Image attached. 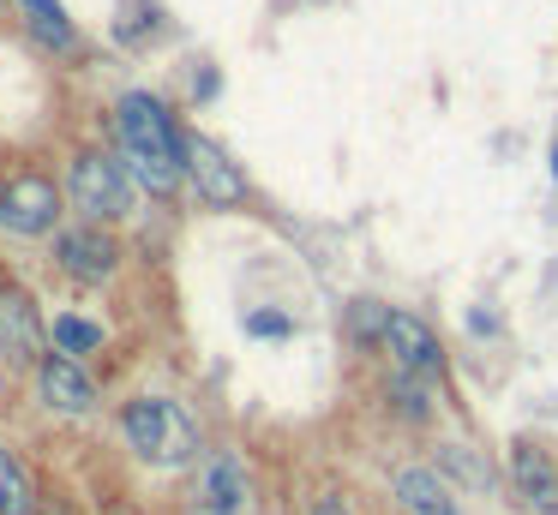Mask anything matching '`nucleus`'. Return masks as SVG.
<instances>
[{
    "label": "nucleus",
    "instance_id": "nucleus-1",
    "mask_svg": "<svg viewBox=\"0 0 558 515\" xmlns=\"http://www.w3.org/2000/svg\"><path fill=\"white\" fill-rule=\"evenodd\" d=\"M114 144L121 162L150 198H174L186 180V132L174 126L169 102L157 90H126L114 102Z\"/></svg>",
    "mask_w": 558,
    "mask_h": 515
},
{
    "label": "nucleus",
    "instance_id": "nucleus-2",
    "mask_svg": "<svg viewBox=\"0 0 558 515\" xmlns=\"http://www.w3.org/2000/svg\"><path fill=\"white\" fill-rule=\"evenodd\" d=\"M121 431H126V443L157 467H186L198 455L193 414H186L181 402H169V395H138V402H126Z\"/></svg>",
    "mask_w": 558,
    "mask_h": 515
},
{
    "label": "nucleus",
    "instance_id": "nucleus-3",
    "mask_svg": "<svg viewBox=\"0 0 558 515\" xmlns=\"http://www.w3.org/2000/svg\"><path fill=\"white\" fill-rule=\"evenodd\" d=\"M133 186L138 180L126 174L121 156L109 150H78L73 162H66V198L78 204V216L85 222H126L133 216Z\"/></svg>",
    "mask_w": 558,
    "mask_h": 515
},
{
    "label": "nucleus",
    "instance_id": "nucleus-4",
    "mask_svg": "<svg viewBox=\"0 0 558 515\" xmlns=\"http://www.w3.org/2000/svg\"><path fill=\"white\" fill-rule=\"evenodd\" d=\"M61 186H54L49 174H37V168H25V174L0 180V228L19 240H37V234H54L61 228Z\"/></svg>",
    "mask_w": 558,
    "mask_h": 515
},
{
    "label": "nucleus",
    "instance_id": "nucleus-5",
    "mask_svg": "<svg viewBox=\"0 0 558 515\" xmlns=\"http://www.w3.org/2000/svg\"><path fill=\"white\" fill-rule=\"evenodd\" d=\"M186 180H193L198 198L217 204V210L246 204V192H253V186H246V174H241V162H234L217 138H205V132H186Z\"/></svg>",
    "mask_w": 558,
    "mask_h": 515
},
{
    "label": "nucleus",
    "instance_id": "nucleus-6",
    "mask_svg": "<svg viewBox=\"0 0 558 515\" xmlns=\"http://www.w3.org/2000/svg\"><path fill=\"white\" fill-rule=\"evenodd\" d=\"M54 263H61L73 282H109V275L121 270V240L102 222L61 228V234H54Z\"/></svg>",
    "mask_w": 558,
    "mask_h": 515
},
{
    "label": "nucleus",
    "instance_id": "nucleus-7",
    "mask_svg": "<svg viewBox=\"0 0 558 515\" xmlns=\"http://www.w3.org/2000/svg\"><path fill=\"white\" fill-rule=\"evenodd\" d=\"M378 342L390 347L397 371H414V378H433V371L445 366V342H438L433 323L414 318V311H390V318H385V335H378Z\"/></svg>",
    "mask_w": 558,
    "mask_h": 515
},
{
    "label": "nucleus",
    "instance_id": "nucleus-8",
    "mask_svg": "<svg viewBox=\"0 0 558 515\" xmlns=\"http://www.w3.org/2000/svg\"><path fill=\"white\" fill-rule=\"evenodd\" d=\"M43 347V311L25 287H0V354L13 366H31Z\"/></svg>",
    "mask_w": 558,
    "mask_h": 515
},
{
    "label": "nucleus",
    "instance_id": "nucleus-9",
    "mask_svg": "<svg viewBox=\"0 0 558 515\" xmlns=\"http://www.w3.org/2000/svg\"><path fill=\"white\" fill-rule=\"evenodd\" d=\"M37 383H43V402H49L54 414H90V407H97V383H90V371L78 366L73 354H61V347L37 366Z\"/></svg>",
    "mask_w": 558,
    "mask_h": 515
},
{
    "label": "nucleus",
    "instance_id": "nucleus-10",
    "mask_svg": "<svg viewBox=\"0 0 558 515\" xmlns=\"http://www.w3.org/2000/svg\"><path fill=\"white\" fill-rule=\"evenodd\" d=\"M510 486L529 498V510L558 515V467H553V455H546V450L517 443V450H510Z\"/></svg>",
    "mask_w": 558,
    "mask_h": 515
},
{
    "label": "nucleus",
    "instance_id": "nucleus-11",
    "mask_svg": "<svg viewBox=\"0 0 558 515\" xmlns=\"http://www.w3.org/2000/svg\"><path fill=\"white\" fill-rule=\"evenodd\" d=\"M19 12H25V30L37 36L43 48H49V54H78V24L66 19V7L61 0H13Z\"/></svg>",
    "mask_w": 558,
    "mask_h": 515
},
{
    "label": "nucleus",
    "instance_id": "nucleus-12",
    "mask_svg": "<svg viewBox=\"0 0 558 515\" xmlns=\"http://www.w3.org/2000/svg\"><path fill=\"white\" fill-rule=\"evenodd\" d=\"M397 503L409 515H462V503L450 498V486L433 467H402L397 474Z\"/></svg>",
    "mask_w": 558,
    "mask_h": 515
},
{
    "label": "nucleus",
    "instance_id": "nucleus-13",
    "mask_svg": "<svg viewBox=\"0 0 558 515\" xmlns=\"http://www.w3.org/2000/svg\"><path fill=\"white\" fill-rule=\"evenodd\" d=\"M162 30H169V24H162V7H157V0H121V12H114V42L150 48Z\"/></svg>",
    "mask_w": 558,
    "mask_h": 515
},
{
    "label": "nucleus",
    "instance_id": "nucleus-14",
    "mask_svg": "<svg viewBox=\"0 0 558 515\" xmlns=\"http://www.w3.org/2000/svg\"><path fill=\"white\" fill-rule=\"evenodd\" d=\"M205 510H217V515L241 510V467L229 455H210L205 462Z\"/></svg>",
    "mask_w": 558,
    "mask_h": 515
},
{
    "label": "nucleus",
    "instance_id": "nucleus-15",
    "mask_svg": "<svg viewBox=\"0 0 558 515\" xmlns=\"http://www.w3.org/2000/svg\"><path fill=\"white\" fill-rule=\"evenodd\" d=\"M54 347H61V354H73V359L97 354V347H102V323H90V318H78V311H66V318H54Z\"/></svg>",
    "mask_w": 558,
    "mask_h": 515
},
{
    "label": "nucleus",
    "instance_id": "nucleus-16",
    "mask_svg": "<svg viewBox=\"0 0 558 515\" xmlns=\"http://www.w3.org/2000/svg\"><path fill=\"white\" fill-rule=\"evenodd\" d=\"M31 510V479L13 455L0 450V515H25Z\"/></svg>",
    "mask_w": 558,
    "mask_h": 515
},
{
    "label": "nucleus",
    "instance_id": "nucleus-17",
    "mask_svg": "<svg viewBox=\"0 0 558 515\" xmlns=\"http://www.w3.org/2000/svg\"><path fill=\"white\" fill-rule=\"evenodd\" d=\"M390 402H397V414H402V419H414V426H421V419H433L426 383L414 378V371H397V378H390Z\"/></svg>",
    "mask_w": 558,
    "mask_h": 515
},
{
    "label": "nucleus",
    "instance_id": "nucleus-18",
    "mask_svg": "<svg viewBox=\"0 0 558 515\" xmlns=\"http://www.w3.org/2000/svg\"><path fill=\"white\" fill-rule=\"evenodd\" d=\"M385 318H390V306H378V299H361V306L349 311V330H354V335H385Z\"/></svg>",
    "mask_w": 558,
    "mask_h": 515
},
{
    "label": "nucleus",
    "instance_id": "nucleus-19",
    "mask_svg": "<svg viewBox=\"0 0 558 515\" xmlns=\"http://www.w3.org/2000/svg\"><path fill=\"white\" fill-rule=\"evenodd\" d=\"M294 323L282 311H246V335H289Z\"/></svg>",
    "mask_w": 558,
    "mask_h": 515
},
{
    "label": "nucleus",
    "instance_id": "nucleus-20",
    "mask_svg": "<svg viewBox=\"0 0 558 515\" xmlns=\"http://www.w3.org/2000/svg\"><path fill=\"white\" fill-rule=\"evenodd\" d=\"M217 66H205V72H198V78H193V102H210V96H217Z\"/></svg>",
    "mask_w": 558,
    "mask_h": 515
},
{
    "label": "nucleus",
    "instance_id": "nucleus-21",
    "mask_svg": "<svg viewBox=\"0 0 558 515\" xmlns=\"http://www.w3.org/2000/svg\"><path fill=\"white\" fill-rule=\"evenodd\" d=\"M313 515H349V510H342V503H330V498H325V503H313Z\"/></svg>",
    "mask_w": 558,
    "mask_h": 515
},
{
    "label": "nucleus",
    "instance_id": "nucleus-22",
    "mask_svg": "<svg viewBox=\"0 0 558 515\" xmlns=\"http://www.w3.org/2000/svg\"><path fill=\"white\" fill-rule=\"evenodd\" d=\"M553 180H558V144H553Z\"/></svg>",
    "mask_w": 558,
    "mask_h": 515
},
{
    "label": "nucleus",
    "instance_id": "nucleus-23",
    "mask_svg": "<svg viewBox=\"0 0 558 515\" xmlns=\"http://www.w3.org/2000/svg\"><path fill=\"white\" fill-rule=\"evenodd\" d=\"M198 515H217V510H198Z\"/></svg>",
    "mask_w": 558,
    "mask_h": 515
}]
</instances>
